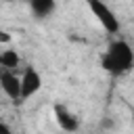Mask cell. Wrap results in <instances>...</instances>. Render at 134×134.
Here are the masks:
<instances>
[{
	"label": "cell",
	"mask_w": 134,
	"mask_h": 134,
	"mask_svg": "<svg viewBox=\"0 0 134 134\" xmlns=\"http://www.w3.org/2000/svg\"><path fill=\"white\" fill-rule=\"evenodd\" d=\"M31 10L36 17H48L54 10V2L52 0H34L31 2Z\"/></svg>",
	"instance_id": "52a82bcc"
},
{
	"label": "cell",
	"mask_w": 134,
	"mask_h": 134,
	"mask_svg": "<svg viewBox=\"0 0 134 134\" xmlns=\"http://www.w3.org/2000/svg\"><path fill=\"white\" fill-rule=\"evenodd\" d=\"M88 8L90 13L94 15V19L98 21V25L107 31V34H119L121 29V23H119V17L113 13V8L100 0H90L88 2Z\"/></svg>",
	"instance_id": "7a4b0ae2"
},
{
	"label": "cell",
	"mask_w": 134,
	"mask_h": 134,
	"mask_svg": "<svg viewBox=\"0 0 134 134\" xmlns=\"http://www.w3.org/2000/svg\"><path fill=\"white\" fill-rule=\"evenodd\" d=\"M10 42H13V36L6 29H0V44H10Z\"/></svg>",
	"instance_id": "ba28073f"
},
{
	"label": "cell",
	"mask_w": 134,
	"mask_h": 134,
	"mask_svg": "<svg viewBox=\"0 0 134 134\" xmlns=\"http://www.w3.org/2000/svg\"><path fill=\"white\" fill-rule=\"evenodd\" d=\"M130 119H132V126H134V109H132V113H130Z\"/></svg>",
	"instance_id": "30bf717a"
},
{
	"label": "cell",
	"mask_w": 134,
	"mask_h": 134,
	"mask_svg": "<svg viewBox=\"0 0 134 134\" xmlns=\"http://www.w3.org/2000/svg\"><path fill=\"white\" fill-rule=\"evenodd\" d=\"M19 77H21V100H27V98H31L34 94H38L42 90L44 82H42L40 71L34 65H25Z\"/></svg>",
	"instance_id": "3957f363"
},
{
	"label": "cell",
	"mask_w": 134,
	"mask_h": 134,
	"mask_svg": "<svg viewBox=\"0 0 134 134\" xmlns=\"http://www.w3.org/2000/svg\"><path fill=\"white\" fill-rule=\"evenodd\" d=\"M19 65H21V54H19L15 48H4V50H0V69L15 71Z\"/></svg>",
	"instance_id": "8992f818"
},
{
	"label": "cell",
	"mask_w": 134,
	"mask_h": 134,
	"mask_svg": "<svg viewBox=\"0 0 134 134\" xmlns=\"http://www.w3.org/2000/svg\"><path fill=\"white\" fill-rule=\"evenodd\" d=\"M0 88L13 103H23L21 100V77L17 71L0 69Z\"/></svg>",
	"instance_id": "5b68a950"
},
{
	"label": "cell",
	"mask_w": 134,
	"mask_h": 134,
	"mask_svg": "<svg viewBox=\"0 0 134 134\" xmlns=\"http://www.w3.org/2000/svg\"><path fill=\"white\" fill-rule=\"evenodd\" d=\"M0 134H15V130H13L4 119H0Z\"/></svg>",
	"instance_id": "9c48e42d"
},
{
	"label": "cell",
	"mask_w": 134,
	"mask_h": 134,
	"mask_svg": "<svg viewBox=\"0 0 134 134\" xmlns=\"http://www.w3.org/2000/svg\"><path fill=\"white\" fill-rule=\"evenodd\" d=\"M100 67L107 73L124 75L134 67V50L126 40H113L100 57Z\"/></svg>",
	"instance_id": "6da1fadb"
},
{
	"label": "cell",
	"mask_w": 134,
	"mask_h": 134,
	"mask_svg": "<svg viewBox=\"0 0 134 134\" xmlns=\"http://www.w3.org/2000/svg\"><path fill=\"white\" fill-rule=\"evenodd\" d=\"M52 117H54L57 126H59L63 132H67V134H73V132L80 130V119H77V115H75L67 105H63V103H57V105L52 107Z\"/></svg>",
	"instance_id": "277c9868"
}]
</instances>
